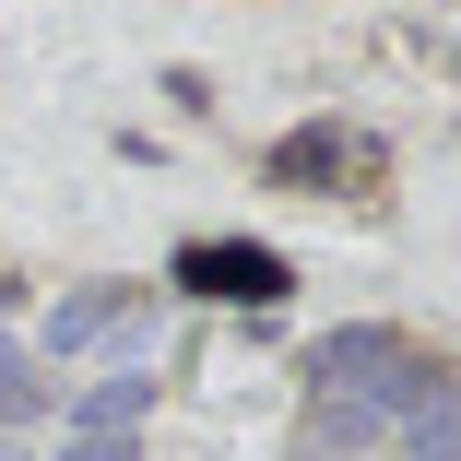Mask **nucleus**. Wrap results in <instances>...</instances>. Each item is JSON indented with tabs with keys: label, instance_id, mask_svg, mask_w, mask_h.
<instances>
[{
	"label": "nucleus",
	"instance_id": "f257e3e1",
	"mask_svg": "<svg viewBox=\"0 0 461 461\" xmlns=\"http://www.w3.org/2000/svg\"><path fill=\"white\" fill-rule=\"evenodd\" d=\"M177 272H190L202 296H249V308H272V296H285V260H272V249H190Z\"/></svg>",
	"mask_w": 461,
	"mask_h": 461
},
{
	"label": "nucleus",
	"instance_id": "f03ea898",
	"mask_svg": "<svg viewBox=\"0 0 461 461\" xmlns=\"http://www.w3.org/2000/svg\"><path fill=\"white\" fill-rule=\"evenodd\" d=\"M343 166V131H296L285 154H272V177H331Z\"/></svg>",
	"mask_w": 461,
	"mask_h": 461
},
{
	"label": "nucleus",
	"instance_id": "7ed1b4c3",
	"mask_svg": "<svg viewBox=\"0 0 461 461\" xmlns=\"http://www.w3.org/2000/svg\"><path fill=\"white\" fill-rule=\"evenodd\" d=\"M83 461H131V449H83Z\"/></svg>",
	"mask_w": 461,
	"mask_h": 461
}]
</instances>
